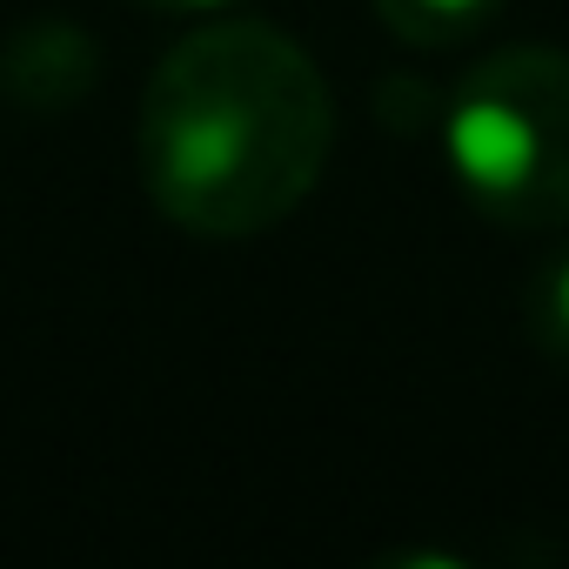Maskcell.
<instances>
[{
	"label": "cell",
	"mask_w": 569,
	"mask_h": 569,
	"mask_svg": "<svg viewBox=\"0 0 569 569\" xmlns=\"http://www.w3.org/2000/svg\"><path fill=\"white\" fill-rule=\"evenodd\" d=\"M449 168L462 194L502 228L569 221V54L496 48L482 54L442 114Z\"/></svg>",
	"instance_id": "7a4b0ae2"
},
{
	"label": "cell",
	"mask_w": 569,
	"mask_h": 569,
	"mask_svg": "<svg viewBox=\"0 0 569 569\" xmlns=\"http://www.w3.org/2000/svg\"><path fill=\"white\" fill-rule=\"evenodd\" d=\"M101 54L74 21H28L0 41V88H8L21 108H74L81 94H94Z\"/></svg>",
	"instance_id": "3957f363"
},
{
	"label": "cell",
	"mask_w": 569,
	"mask_h": 569,
	"mask_svg": "<svg viewBox=\"0 0 569 569\" xmlns=\"http://www.w3.org/2000/svg\"><path fill=\"white\" fill-rule=\"evenodd\" d=\"M148 8H168V14H188V8H221V0H148Z\"/></svg>",
	"instance_id": "8992f818"
},
{
	"label": "cell",
	"mask_w": 569,
	"mask_h": 569,
	"mask_svg": "<svg viewBox=\"0 0 569 569\" xmlns=\"http://www.w3.org/2000/svg\"><path fill=\"white\" fill-rule=\"evenodd\" d=\"M522 329L549 362H569V248L549 254L522 289Z\"/></svg>",
	"instance_id": "5b68a950"
},
{
	"label": "cell",
	"mask_w": 569,
	"mask_h": 569,
	"mask_svg": "<svg viewBox=\"0 0 569 569\" xmlns=\"http://www.w3.org/2000/svg\"><path fill=\"white\" fill-rule=\"evenodd\" d=\"M336 101L322 68L268 21L174 41L141 94L134 161L168 221L208 241L289 221L322 181Z\"/></svg>",
	"instance_id": "6da1fadb"
},
{
	"label": "cell",
	"mask_w": 569,
	"mask_h": 569,
	"mask_svg": "<svg viewBox=\"0 0 569 569\" xmlns=\"http://www.w3.org/2000/svg\"><path fill=\"white\" fill-rule=\"evenodd\" d=\"M376 14L416 48H449L462 34H482L502 14V0H376Z\"/></svg>",
	"instance_id": "277c9868"
}]
</instances>
